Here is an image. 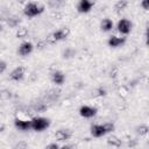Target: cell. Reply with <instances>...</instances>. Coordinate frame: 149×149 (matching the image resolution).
Listing matches in <instances>:
<instances>
[{
	"mask_svg": "<svg viewBox=\"0 0 149 149\" xmlns=\"http://www.w3.org/2000/svg\"><path fill=\"white\" fill-rule=\"evenodd\" d=\"M104 127H105V129H106V133H107V134L112 133V132L114 130V128H115V126H114V123H113V122H106V123H104Z\"/></svg>",
	"mask_w": 149,
	"mask_h": 149,
	"instance_id": "cell-21",
	"label": "cell"
},
{
	"mask_svg": "<svg viewBox=\"0 0 149 149\" xmlns=\"http://www.w3.org/2000/svg\"><path fill=\"white\" fill-rule=\"evenodd\" d=\"M132 27H133V23L128 19H120L118 21V23H116V29L122 35L129 34L130 30H132Z\"/></svg>",
	"mask_w": 149,
	"mask_h": 149,
	"instance_id": "cell-4",
	"label": "cell"
},
{
	"mask_svg": "<svg viewBox=\"0 0 149 149\" xmlns=\"http://www.w3.org/2000/svg\"><path fill=\"white\" fill-rule=\"evenodd\" d=\"M33 50H34V45H33V43L26 41V42H22V43L19 45L17 54H19L20 56H22V57H27L28 55H30V54L33 52Z\"/></svg>",
	"mask_w": 149,
	"mask_h": 149,
	"instance_id": "cell-6",
	"label": "cell"
},
{
	"mask_svg": "<svg viewBox=\"0 0 149 149\" xmlns=\"http://www.w3.org/2000/svg\"><path fill=\"white\" fill-rule=\"evenodd\" d=\"M28 36V29L26 27H20L16 30V38H26Z\"/></svg>",
	"mask_w": 149,
	"mask_h": 149,
	"instance_id": "cell-18",
	"label": "cell"
},
{
	"mask_svg": "<svg viewBox=\"0 0 149 149\" xmlns=\"http://www.w3.org/2000/svg\"><path fill=\"white\" fill-rule=\"evenodd\" d=\"M30 122H31V129L34 132H43L50 126V120L43 116H35L30 120Z\"/></svg>",
	"mask_w": 149,
	"mask_h": 149,
	"instance_id": "cell-3",
	"label": "cell"
},
{
	"mask_svg": "<svg viewBox=\"0 0 149 149\" xmlns=\"http://www.w3.org/2000/svg\"><path fill=\"white\" fill-rule=\"evenodd\" d=\"M141 6L143 7V9H149V0H144L141 2Z\"/></svg>",
	"mask_w": 149,
	"mask_h": 149,
	"instance_id": "cell-26",
	"label": "cell"
},
{
	"mask_svg": "<svg viewBox=\"0 0 149 149\" xmlns=\"http://www.w3.org/2000/svg\"><path fill=\"white\" fill-rule=\"evenodd\" d=\"M126 42V37H119L115 35H112L108 40H107V44L111 48H119L121 45H123Z\"/></svg>",
	"mask_w": 149,
	"mask_h": 149,
	"instance_id": "cell-10",
	"label": "cell"
},
{
	"mask_svg": "<svg viewBox=\"0 0 149 149\" xmlns=\"http://www.w3.org/2000/svg\"><path fill=\"white\" fill-rule=\"evenodd\" d=\"M6 21H7V24H8L10 28H15V27H17V26L20 24V22H21L20 17L16 16V15H9V16L7 17Z\"/></svg>",
	"mask_w": 149,
	"mask_h": 149,
	"instance_id": "cell-16",
	"label": "cell"
},
{
	"mask_svg": "<svg viewBox=\"0 0 149 149\" xmlns=\"http://www.w3.org/2000/svg\"><path fill=\"white\" fill-rule=\"evenodd\" d=\"M113 27H114V23H113V21H112L111 19H108V17L104 19V20L101 21V23H100V29H101L102 31H105V33L111 31V30L113 29Z\"/></svg>",
	"mask_w": 149,
	"mask_h": 149,
	"instance_id": "cell-14",
	"label": "cell"
},
{
	"mask_svg": "<svg viewBox=\"0 0 149 149\" xmlns=\"http://www.w3.org/2000/svg\"><path fill=\"white\" fill-rule=\"evenodd\" d=\"M6 69H7V63H6L5 61L0 59V73L5 72V70H6Z\"/></svg>",
	"mask_w": 149,
	"mask_h": 149,
	"instance_id": "cell-24",
	"label": "cell"
},
{
	"mask_svg": "<svg viewBox=\"0 0 149 149\" xmlns=\"http://www.w3.org/2000/svg\"><path fill=\"white\" fill-rule=\"evenodd\" d=\"M69 35H70V29L68 27H63V28H59L56 31L51 33L50 35H48L45 38V42H47V44H55L59 41L68 38Z\"/></svg>",
	"mask_w": 149,
	"mask_h": 149,
	"instance_id": "cell-2",
	"label": "cell"
},
{
	"mask_svg": "<svg viewBox=\"0 0 149 149\" xmlns=\"http://www.w3.org/2000/svg\"><path fill=\"white\" fill-rule=\"evenodd\" d=\"M106 134L107 133H106L104 125H92L91 126V135L93 137H102Z\"/></svg>",
	"mask_w": 149,
	"mask_h": 149,
	"instance_id": "cell-12",
	"label": "cell"
},
{
	"mask_svg": "<svg viewBox=\"0 0 149 149\" xmlns=\"http://www.w3.org/2000/svg\"><path fill=\"white\" fill-rule=\"evenodd\" d=\"M148 130H149V127H148L147 125H144V123H142V125H140V126L136 127V133H137L140 136L147 135V134H148Z\"/></svg>",
	"mask_w": 149,
	"mask_h": 149,
	"instance_id": "cell-17",
	"label": "cell"
},
{
	"mask_svg": "<svg viewBox=\"0 0 149 149\" xmlns=\"http://www.w3.org/2000/svg\"><path fill=\"white\" fill-rule=\"evenodd\" d=\"M14 149H28V144H27L26 141H20L15 144Z\"/></svg>",
	"mask_w": 149,
	"mask_h": 149,
	"instance_id": "cell-22",
	"label": "cell"
},
{
	"mask_svg": "<svg viewBox=\"0 0 149 149\" xmlns=\"http://www.w3.org/2000/svg\"><path fill=\"white\" fill-rule=\"evenodd\" d=\"M61 149H71V147H69V146H64V147H62Z\"/></svg>",
	"mask_w": 149,
	"mask_h": 149,
	"instance_id": "cell-28",
	"label": "cell"
},
{
	"mask_svg": "<svg viewBox=\"0 0 149 149\" xmlns=\"http://www.w3.org/2000/svg\"><path fill=\"white\" fill-rule=\"evenodd\" d=\"M45 7L43 3L40 2H28L26 3V6L23 7V14L28 17H35L41 15L44 12Z\"/></svg>",
	"mask_w": 149,
	"mask_h": 149,
	"instance_id": "cell-1",
	"label": "cell"
},
{
	"mask_svg": "<svg viewBox=\"0 0 149 149\" xmlns=\"http://www.w3.org/2000/svg\"><path fill=\"white\" fill-rule=\"evenodd\" d=\"M107 144L113 148H119V147H121V140L116 135H111L107 139Z\"/></svg>",
	"mask_w": 149,
	"mask_h": 149,
	"instance_id": "cell-15",
	"label": "cell"
},
{
	"mask_svg": "<svg viewBox=\"0 0 149 149\" xmlns=\"http://www.w3.org/2000/svg\"><path fill=\"white\" fill-rule=\"evenodd\" d=\"M70 137H71V132L69 129H59L55 133V139L59 142L68 141Z\"/></svg>",
	"mask_w": 149,
	"mask_h": 149,
	"instance_id": "cell-13",
	"label": "cell"
},
{
	"mask_svg": "<svg viewBox=\"0 0 149 149\" xmlns=\"http://www.w3.org/2000/svg\"><path fill=\"white\" fill-rule=\"evenodd\" d=\"M5 129V125H2V123H0V133L2 132Z\"/></svg>",
	"mask_w": 149,
	"mask_h": 149,
	"instance_id": "cell-27",
	"label": "cell"
},
{
	"mask_svg": "<svg viewBox=\"0 0 149 149\" xmlns=\"http://www.w3.org/2000/svg\"><path fill=\"white\" fill-rule=\"evenodd\" d=\"M12 97V92L8 90H0V99L1 100H7Z\"/></svg>",
	"mask_w": 149,
	"mask_h": 149,
	"instance_id": "cell-20",
	"label": "cell"
},
{
	"mask_svg": "<svg viewBox=\"0 0 149 149\" xmlns=\"http://www.w3.org/2000/svg\"><path fill=\"white\" fill-rule=\"evenodd\" d=\"M93 6H94V2H92L90 0H80L77 3V10L81 14H86L92 9Z\"/></svg>",
	"mask_w": 149,
	"mask_h": 149,
	"instance_id": "cell-8",
	"label": "cell"
},
{
	"mask_svg": "<svg viewBox=\"0 0 149 149\" xmlns=\"http://www.w3.org/2000/svg\"><path fill=\"white\" fill-rule=\"evenodd\" d=\"M24 74H26V69L24 66L20 65L12 70V72L9 73V79L13 81H21L24 78Z\"/></svg>",
	"mask_w": 149,
	"mask_h": 149,
	"instance_id": "cell-5",
	"label": "cell"
},
{
	"mask_svg": "<svg viewBox=\"0 0 149 149\" xmlns=\"http://www.w3.org/2000/svg\"><path fill=\"white\" fill-rule=\"evenodd\" d=\"M14 126H15L16 129L22 130V132H27V130L31 129V122H30V120H22V119L16 118L14 120Z\"/></svg>",
	"mask_w": 149,
	"mask_h": 149,
	"instance_id": "cell-9",
	"label": "cell"
},
{
	"mask_svg": "<svg viewBox=\"0 0 149 149\" xmlns=\"http://www.w3.org/2000/svg\"><path fill=\"white\" fill-rule=\"evenodd\" d=\"M51 81H52L55 85L61 86V85H63L64 81H65V74H64L62 71L56 70V71H54V72L51 73Z\"/></svg>",
	"mask_w": 149,
	"mask_h": 149,
	"instance_id": "cell-11",
	"label": "cell"
},
{
	"mask_svg": "<svg viewBox=\"0 0 149 149\" xmlns=\"http://www.w3.org/2000/svg\"><path fill=\"white\" fill-rule=\"evenodd\" d=\"M45 149H59V147H58L57 143H50L45 147Z\"/></svg>",
	"mask_w": 149,
	"mask_h": 149,
	"instance_id": "cell-25",
	"label": "cell"
},
{
	"mask_svg": "<svg viewBox=\"0 0 149 149\" xmlns=\"http://www.w3.org/2000/svg\"><path fill=\"white\" fill-rule=\"evenodd\" d=\"M47 45H48V44H47L45 40H40V41L37 42V44H36V48L40 49V50H42V49H44Z\"/></svg>",
	"mask_w": 149,
	"mask_h": 149,
	"instance_id": "cell-23",
	"label": "cell"
},
{
	"mask_svg": "<svg viewBox=\"0 0 149 149\" xmlns=\"http://www.w3.org/2000/svg\"><path fill=\"white\" fill-rule=\"evenodd\" d=\"M127 6H128V1L120 0V1L115 2V5H114V9H115L116 12H121V10H123V9H125Z\"/></svg>",
	"mask_w": 149,
	"mask_h": 149,
	"instance_id": "cell-19",
	"label": "cell"
},
{
	"mask_svg": "<svg viewBox=\"0 0 149 149\" xmlns=\"http://www.w3.org/2000/svg\"><path fill=\"white\" fill-rule=\"evenodd\" d=\"M0 31H2V24H0Z\"/></svg>",
	"mask_w": 149,
	"mask_h": 149,
	"instance_id": "cell-29",
	"label": "cell"
},
{
	"mask_svg": "<svg viewBox=\"0 0 149 149\" xmlns=\"http://www.w3.org/2000/svg\"><path fill=\"white\" fill-rule=\"evenodd\" d=\"M97 108L95 107H92V106H87V105H83L80 106L79 108V114L80 116L85 118V119H91L93 116H95L97 114Z\"/></svg>",
	"mask_w": 149,
	"mask_h": 149,
	"instance_id": "cell-7",
	"label": "cell"
}]
</instances>
